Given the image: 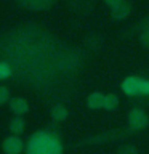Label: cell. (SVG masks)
Masks as SVG:
<instances>
[{"mask_svg":"<svg viewBox=\"0 0 149 154\" xmlns=\"http://www.w3.org/2000/svg\"><path fill=\"white\" fill-rule=\"evenodd\" d=\"M27 154H62V143L58 135L40 130L35 132L29 138L27 146H26Z\"/></svg>","mask_w":149,"mask_h":154,"instance_id":"6da1fadb","label":"cell"},{"mask_svg":"<svg viewBox=\"0 0 149 154\" xmlns=\"http://www.w3.org/2000/svg\"><path fill=\"white\" fill-rule=\"evenodd\" d=\"M122 91L127 96L149 95V80L136 75H128L122 82Z\"/></svg>","mask_w":149,"mask_h":154,"instance_id":"7a4b0ae2","label":"cell"},{"mask_svg":"<svg viewBox=\"0 0 149 154\" xmlns=\"http://www.w3.org/2000/svg\"><path fill=\"white\" fill-rule=\"evenodd\" d=\"M147 124H149V117L143 109L133 108L128 112V127H130L132 132H138V130L146 128Z\"/></svg>","mask_w":149,"mask_h":154,"instance_id":"3957f363","label":"cell"},{"mask_svg":"<svg viewBox=\"0 0 149 154\" xmlns=\"http://www.w3.org/2000/svg\"><path fill=\"white\" fill-rule=\"evenodd\" d=\"M2 148L5 154H21L24 149V141L16 135H11V137L5 138Z\"/></svg>","mask_w":149,"mask_h":154,"instance_id":"277c9868","label":"cell"},{"mask_svg":"<svg viewBox=\"0 0 149 154\" xmlns=\"http://www.w3.org/2000/svg\"><path fill=\"white\" fill-rule=\"evenodd\" d=\"M132 11V5L127 0H120L119 3H115L112 8H111V14H112L114 19H125Z\"/></svg>","mask_w":149,"mask_h":154,"instance_id":"5b68a950","label":"cell"},{"mask_svg":"<svg viewBox=\"0 0 149 154\" xmlns=\"http://www.w3.org/2000/svg\"><path fill=\"white\" fill-rule=\"evenodd\" d=\"M10 109H11L13 112L18 116V117H21L23 114H26L27 111H29V104H27V101L24 100V98L16 96V98L10 100Z\"/></svg>","mask_w":149,"mask_h":154,"instance_id":"8992f818","label":"cell"},{"mask_svg":"<svg viewBox=\"0 0 149 154\" xmlns=\"http://www.w3.org/2000/svg\"><path fill=\"white\" fill-rule=\"evenodd\" d=\"M87 106L90 109H101L104 108V95L101 91H93L87 98Z\"/></svg>","mask_w":149,"mask_h":154,"instance_id":"52a82bcc","label":"cell"},{"mask_svg":"<svg viewBox=\"0 0 149 154\" xmlns=\"http://www.w3.org/2000/svg\"><path fill=\"white\" fill-rule=\"evenodd\" d=\"M67 116H69V111L64 104H55L51 108V117L56 120V122H62V120L67 119Z\"/></svg>","mask_w":149,"mask_h":154,"instance_id":"ba28073f","label":"cell"},{"mask_svg":"<svg viewBox=\"0 0 149 154\" xmlns=\"http://www.w3.org/2000/svg\"><path fill=\"white\" fill-rule=\"evenodd\" d=\"M24 127H26V122H24L23 117H14L11 119V122H10V130H11L13 135H21L24 132Z\"/></svg>","mask_w":149,"mask_h":154,"instance_id":"9c48e42d","label":"cell"},{"mask_svg":"<svg viewBox=\"0 0 149 154\" xmlns=\"http://www.w3.org/2000/svg\"><path fill=\"white\" fill-rule=\"evenodd\" d=\"M119 106V96L114 95V93H109V95H104V108L106 111H115Z\"/></svg>","mask_w":149,"mask_h":154,"instance_id":"30bf717a","label":"cell"},{"mask_svg":"<svg viewBox=\"0 0 149 154\" xmlns=\"http://www.w3.org/2000/svg\"><path fill=\"white\" fill-rule=\"evenodd\" d=\"M10 75H11V66L5 61H0V80L8 79Z\"/></svg>","mask_w":149,"mask_h":154,"instance_id":"8fae6325","label":"cell"},{"mask_svg":"<svg viewBox=\"0 0 149 154\" xmlns=\"http://www.w3.org/2000/svg\"><path fill=\"white\" fill-rule=\"evenodd\" d=\"M117 154H138V151L133 144H122L117 149Z\"/></svg>","mask_w":149,"mask_h":154,"instance_id":"7c38bea8","label":"cell"},{"mask_svg":"<svg viewBox=\"0 0 149 154\" xmlns=\"http://www.w3.org/2000/svg\"><path fill=\"white\" fill-rule=\"evenodd\" d=\"M139 43H141L144 48H149V27H146L141 34H139Z\"/></svg>","mask_w":149,"mask_h":154,"instance_id":"4fadbf2b","label":"cell"},{"mask_svg":"<svg viewBox=\"0 0 149 154\" xmlns=\"http://www.w3.org/2000/svg\"><path fill=\"white\" fill-rule=\"evenodd\" d=\"M10 100V91L7 87L0 85V104H5L7 101Z\"/></svg>","mask_w":149,"mask_h":154,"instance_id":"5bb4252c","label":"cell"},{"mask_svg":"<svg viewBox=\"0 0 149 154\" xmlns=\"http://www.w3.org/2000/svg\"><path fill=\"white\" fill-rule=\"evenodd\" d=\"M119 2H120V0H104V3L108 5L109 8H112L114 5H115V3H119Z\"/></svg>","mask_w":149,"mask_h":154,"instance_id":"9a60e30c","label":"cell"}]
</instances>
